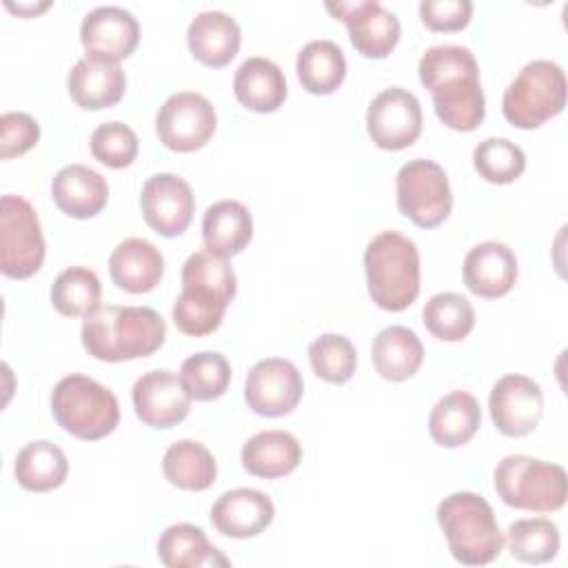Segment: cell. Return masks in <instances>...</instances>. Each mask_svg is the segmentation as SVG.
<instances>
[{"label":"cell","instance_id":"cell-1","mask_svg":"<svg viewBox=\"0 0 568 568\" xmlns=\"http://www.w3.org/2000/svg\"><path fill=\"white\" fill-rule=\"evenodd\" d=\"M419 82L430 91L437 118L453 131H475L486 115L479 67L468 47L437 44L419 58Z\"/></svg>","mask_w":568,"mask_h":568},{"label":"cell","instance_id":"cell-2","mask_svg":"<svg viewBox=\"0 0 568 568\" xmlns=\"http://www.w3.org/2000/svg\"><path fill=\"white\" fill-rule=\"evenodd\" d=\"M235 291V271L224 257L209 251L189 255L182 264V291L173 304L178 331L191 337H204L217 331Z\"/></svg>","mask_w":568,"mask_h":568},{"label":"cell","instance_id":"cell-3","mask_svg":"<svg viewBox=\"0 0 568 568\" xmlns=\"http://www.w3.org/2000/svg\"><path fill=\"white\" fill-rule=\"evenodd\" d=\"M166 337L162 315L149 306H98L82 322V346L100 362L153 355Z\"/></svg>","mask_w":568,"mask_h":568},{"label":"cell","instance_id":"cell-4","mask_svg":"<svg viewBox=\"0 0 568 568\" xmlns=\"http://www.w3.org/2000/svg\"><path fill=\"white\" fill-rule=\"evenodd\" d=\"M371 300L384 311L408 308L419 293V251L397 231H382L364 251Z\"/></svg>","mask_w":568,"mask_h":568},{"label":"cell","instance_id":"cell-5","mask_svg":"<svg viewBox=\"0 0 568 568\" xmlns=\"http://www.w3.org/2000/svg\"><path fill=\"white\" fill-rule=\"evenodd\" d=\"M437 521L450 555L464 566H486L504 548V535L493 506L477 493H453L437 506Z\"/></svg>","mask_w":568,"mask_h":568},{"label":"cell","instance_id":"cell-6","mask_svg":"<svg viewBox=\"0 0 568 568\" xmlns=\"http://www.w3.org/2000/svg\"><path fill=\"white\" fill-rule=\"evenodd\" d=\"M51 413L67 433L84 442L111 435L120 422L115 395L100 382L80 373L67 375L55 384Z\"/></svg>","mask_w":568,"mask_h":568},{"label":"cell","instance_id":"cell-7","mask_svg":"<svg viewBox=\"0 0 568 568\" xmlns=\"http://www.w3.org/2000/svg\"><path fill=\"white\" fill-rule=\"evenodd\" d=\"M495 490L510 508L552 513L566 504L568 479L559 464L530 455H508L495 468Z\"/></svg>","mask_w":568,"mask_h":568},{"label":"cell","instance_id":"cell-8","mask_svg":"<svg viewBox=\"0 0 568 568\" xmlns=\"http://www.w3.org/2000/svg\"><path fill=\"white\" fill-rule=\"evenodd\" d=\"M566 104V75L557 62L532 60L521 67L501 98L504 118L517 129H537Z\"/></svg>","mask_w":568,"mask_h":568},{"label":"cell","instance_id":"cell-9","mask_svg":"<svg viewBox=\"0 0 568 568\" xmlns=\"http://www.w3.org/2000/svg\"><path fill=\"white\" fill-rule=\"evenodd\" d=\"M44 262V237L36 209L20 195L0 200V271L13 280H27Z\"/></svg>","mask_w":568,"mask_h":568},{"label":"cell","instance_id":"cell-10","mask_svg":"<svg viewBox=\"0 0 568 568\" xmlns=\"http://www.w3.org/2000/svg\"><path fill=\"white\" fill-rule=\"evenodd\" d=\"M395 189L399 213L419 229L439 226L453 209L446 171L433 160L419 158L406 162L397 171Z\"/></svg>","mask_w":568,"mask_h":568},{"label":"cell","instance_id":"cell-11","mask_svg":"<svg viewBox=\"0 0 568 568\" xmlns=\"http://www.w3.org/2000/svg\"><path fill=\"white\" fill-rule=\"evenodd\" d=\"M215 126L217 115L213 104L195 91H178L169 95L155 115L160 142L178 153L202 149L213 138Z\"/></svg>","mask_w":568,"mask_h":568},{"label":"cell","instance_id":"cell-12","mask_svg":"<svg viewBox=\"0 0 568 568\" xmlns=\"http://www.w3.org/2000/svg\"><path fill=\"white\" fill-rule=\"evenodd\" d=\"M366 129L375 146L384 151H402L410 146L422 133L419 100L402 87L379 91L368 104Z\"/></svg>","mask_w":568,"mask_h":568},{"label":"cell","instance_id":"cell-13","mask_svg":"<svg viewBox=\"0 0 568 568\" xmlns=\"http://www.w3.org/2000/svg\"><path fill=\"white\" fill-rule=\"evenodd\" d=\"M304 382L293 362L282 357L260 359L246 375L244 399L262 417L288 415L302 399Z\"/></svg>","mask_w":568,"mask_h":568},{"label":"cell","instance_id":"cell-14","mask_svg":"<svg viewBox=\"0 0 568 568\" xmlns=\"http://www.w3.org/2000/svg\"><path fill=\"white\" fill-rule=\"evenodd\" d=\"M326 9L346 24L353 47L364 58L382 60L395 49L399 40V20L382 2H326Z\"/></svg>","mask_w":568,"mask_h":568},{"label":"cell","instance_id":"cell-15","mask_svg":"<svg viewBox=\"0 0 568 568\" xmlns=\"http://www.w3.org/2000/svg\"><path fill=\"white\" fill-rule=\"evenodd\" d=\"M140 209L146 224L158 235L175 237L191 224L195 197L184 178L175 173H155L142 186Z\"/></svg>","mask_w":568,"mask_h":568},{"label":"cell","instance_id":"cell-16","mask_svg":"<svg viewBox=\"0 0 568 568\" xmlns=\"http://www.w3.org/2000/svg\"><path fill=\"white\" fill-rule=\"evenodd\" d=\"M488 408L499 433L524 437L537 428L544 415V393L535 379L510 373L490 388Z\"/></svg>","mask_w":568,"mask_h":568},{"label":"cell","instance_id":"cell-17","mask_svg":"<svg viewBox=\"0 0 568 568\" xmlns=\"http://www.w3.org/2000/svg\"><path fill=\"white\" fill-rule=\"evenodd\" d=\"M135 415L151 428H173L191 408V397L171 371H149L133 384L131 390Z\"/></svg>","mask_w":568,"mask_h":568},{"label":"cell","instance_id":"cell-18","mask_svg":"<svg viewBox=\"0 0 568 568\" xmlns=\"http://www.w3.org/2000/svg\"><path fill=\"white\" fill-rule=\"evenodd\" d=\"M80 40L87 55L120 62L129 58L140 42V24L122 7H95L80 24Z\"/></svg>","mask_w":568,"mask_h":568},{"label":"cell","instance_id":"cell-19","mask_svg":"<svg viewBox=\"0 0 568 568\" xmlns=\"http://www.w3.org/2000/svg\"><path fill=\"white\" fill-rule=\"evenodd\" d=\"M275 517L271 497L257 488H233L222 493L211 508V524L233 539H248L264 532Z\"/></svg>","mask_w":568,"mask_h":568},{"label":"cell","instance_id":"cell-20","mask_svg":"<svg viewBox=\"0 0 568 568\" xmlns=\"http://www.w3.org/2000/svg\"><path fill=\"white\" fill-rule=\"evenodd\" d=\"M69 95L82 109L98 111L118 104L126 89V75L120 62L84 55L80 58L67 78Z\"/></svg>","mask_w":568,"mask_h":568},{"label":"cell","instance_id":"cell-21","mask_svg":"<svg viewBox=\"0 0 568 568\" xmlns=\"http://www.w3.org/2000/svg\"><path fill=\"white\" fill-rule=\"evenodd\" d=\"M462 271L470 293L495 300L513 288L517 280V257L501 242H481L466 253Z\"/></svg>","mask_w":568,"mask_h":568},{"label":"cell","instance_id":"cell-22","mask_svg":"<svg viewBox=\"0 0 568 568\" xmlns=\"http://www.w3.org/2000/svg\"><path fill=\"white\" fill-rule=\"evenodd\" d=\"M51 197L69 217L87 220L106 206L109 184L98 171L84 164H69L55 173L51 182Z\"/></svg>","mask_w":568,"mask_h":568},{"label":"cell","instance_id":"cell-23","mask_svg":"<svg viewBox=\"0 0 568 568\" xmlns=\"http://www.w3.org/2000/svg\"><path fill=\"white\" fill-rule=\"evenodd\" d=\"M109 273L118 288L126 293H149L162 280L164 257L149 240L129 237L113 248Z\"/></svg>","mask_w":568,"mask_h":568},{"label":"cell","instance_id":"cell-24","mask_svg":"<svg viewBox=\"0 0 568 568\" xmlns=\"http://www.w3.org/2000/svg\"><path fill=\"white\" fill-rule=\"evenodd\" d=\"M240 27L224 11L197 13L186 31V42L193 58L206 67H226L240 49Z\"/></svg>","mask_w":568,"mask_h":568},{"label":"cell","instance_id":"cell-25","mask_svg":"<svg viewBox=\"0 0 568 568\" xmlns=\"http://www.w3.org/2000/svg\"><path fill=\"white\" fill-rule=\"evenodd\" d=\"M233 93L242 106L255 113H273L286 98L282 69L268 58H246L233 75Z\"/></svg>","mask_w":568,"mask_h":568},{"label":"cell","instance_id":"cell-26","mask_svg":"<svg viewBox=\"0 0 568 568\" xmlns=\"http://www.w3.org/2000/svg\"><path fill=\"white\" fill-rule=\"evenodd\" d=\"M251 237L253 220L242 202L220 200L206 209L202 217V240L209 253L229 260L242 253Z\"/></svg>","mask_w":568,"mask_h":568},{"label":"cell","instance_id":"cell-27","mask_svg":"<svg viewBox=\"0 0 568 568\" xmlns=\"http://www.w3.org/2000/svg\"><path fill=\"white\" fill-rule=\"evenodd\" d=\"M481 424V408L475 395L466 390H453L437 399L428 415V433L435 444L444 448H457L473 439Z\"/></svg>","mask_w":568,"mask_h":568},{"label":"cell","instance_id":"cell-28","mask_svg":"<svg viewBox=\"0 0 568 568\" xmlns=\"http://www.w3.org/2000/svg\"><path fill=\"white\" fill-rule=\"evenodd\" d=\"M302 462V444L286 430H262L242 446V466L264 479L284 477Z\"/></svg>","mask_w":568,"mask_h":568},{"label":"cell","instance_id":"cell-29","mask_svg":"<svg viewBox=\"0 0 568 568\" xmlns=\"http://www.w3.org/2000/svg\"><path fill=\"white\" fill-rule=\"evenodd\" d=\"M375 371L388 382H404L417 373L424 359V346L415 331L406 326H386L371 346Z\"/></svg>","mask_w":568,"mask_h":568},{"label":"cell","instance_id":"cell-30","mask_svg":"<svg viewBox=\"0 0 568 568\" xmlns=\"http://www.w3.org/2000/svg\"><path fill=\"white\" fill-rule=\"evenodd\" d=\"M69 459L64 450L47 439L29 442L16 457L13 475L31 493H49L67 479Z\"/></svg>","mask_w":568,"mask_h":568},{"label":"cell","instance_id":"cell-31","mask_svg":"<svg viewBox=\"0 0 568 568\" xmlns=\"http://www.w3.org/2000/svg\"><path fill=\"white\" fill-rule=\"evenodd\" d=\"M162 473L169 484L182 490H206L217 477V464L211 450L195 439L173 442L162 457Z\"/></svg>","mask_w":568,"mask_h":568},{"label":"cell","instance_id":"cell-32","mask_svg":"<svg viewBox=\"0 0 568 568\" xmlns=\"http://www.w3.org/2000/svg\"><path fill=\"white\" fill-rule=\"evenodd\" d=\"M158 557L166 568L229 566V559L209 544L202 528L193 524H173L158 539Z\"/></svg>","mask_w":568,"mask_h":568},{"label":"cell","instance_id":"cell-33","mask_svg":"<svg viewBox=\"0 0 568 568\" xmlns=\"http://www.w3.org/2000/svg\"><path fill=\"white\" fill-rule=\"evenodd\" d=\"M295 69L308 93L328 95L346 78V58L333 40H311L297 53Z\"/></svg>","mask_w":568,"mask_h":568},{"label":"cell","instance_id":"cell-34","mask_svg":"<svg viewBox=\"0 0 568 568\" xmlns=\"http://www.w3.org/2000/svg\"><path fill=\"white\" fill-rule=\"evenodd\" d=\"M422 320L433 337L444 342H459L475 326V308L464 295L442 291L426 302Z\"/></svg>","mask_w":568,"mask_h":568},{"label":"cell","instance_id":"cell-35","mask_svg":"<svg viewBox=\"0 0 568 568\" xmlns=\"http://www.w3.org/2000/svg\"><path fill=\"white\" fill-rule=\"evenodd\" d=\"M100 297L102 284L87 266H69L51 284V302L67 317L89 315L100 306Z\"/></svg>","mask_w":568,"mask_h":568},{"label":"cell","instance_id":"cell-36","mask_svg":"<svg viewBox=\"0 0 568 568\" xmlns=\"http://www.w3.org/2000/svg\"><path fill=\"white\" fill-rule=\"evenodd\" d=\"M506 541L517 561L546 564L559 552V528L546 517L517 519L510 524Z\"/></svg>","mask_w":568,"mask_h":568},{"label":"cell","instance_id":"cell-37","mask_svg":"<svg viewBox=\"0 0 568 568\" xmlns=\"http://www.w3.org/2000/svg\"><path fill=\"white\" fill-rule=\"evenodd\" d=\"M180 379L191 399L211 402L226 393L231 382V364L224 355L213 351L195 353L182 362Z\"/></svg>","mask_w":568,"mask_h":568},{"label":"cell","instance_id":"cell-38","mask_svg":"<svg viewBox=\"0 0 568 568\" xmlns=\"http://www.w3.org/2000/svg\"><path fill=\"white\" fill-rule=\"evenodd\" d=\"M477 173L493 184L515 182L526 169V153L508 138H486L473 151Z\"/></svg>","mask_w":568,"mask_h":568},{"label":"cell","instance_id":"cell-39","mask_svg":"<svg viewBox=\"0 0 568 568\" xmlns=\"http://www.w3.org/2000/svg\"><path fill=\"white\" fill-rule=\"evenodd\" d=\"M308 362L313 373L324 382L344 384L355 373L357 353L348 337L337 333H324L311 342Z\"/></svg>","mask_w":568,"mask_h":568},{"label":"cell","instance_id":"cell-40","mask_svg":"<svg viewBox=\"0 0 568 568\" xmlns=\"http://www.w3.org/2000/svg\"><path fill=\"white\" fill-rule=\"evenodd\" d=\"M91 153L109 169H124L138 155V135L124 122H104L91 133Z\"/></svg>","mask_w":568,"mask_h":568},{"label":"cell","instance_id":"cell-41","mask_svg":"<svg viewBox=\"0 0 568 568\" xmlns=\"http://www.w3.org/2000/svg\"><path fill=\"white\" fill-rule=\"evenodd\" d=\"M40 140V124L24 111H7L0 115V158L9 160L27 153Z\"/></svg>","mask_w":568,"mask_h":568},{"label":"cell","instance_id":"cell-42","mask_svg":"<svg viewBox=\"0 0 568 568\" xmlns=\"http://www.w3.org/2000/svg\"><path fill=\"white\" fill-rule=\"evenodd\" d=\"M470 0H424L419 2L422 22L430 31H462L470 22Z\"/></svg>","mask_w":568,"mask_h":568},{"label":"cell","instance_id":"cell-43","mask_svg":"<svg viewBox=\"0 0 568 568\" xmlns=\"http://www.w3.org/2000/svg\"><path fill=\"white\" fill-rule=\"evenodd\" d=\"M51 2H44V4H11V2H7V9H11V11H18V13H22V16H31V13H38V11H44L47 7H49Z\"/></svg>","mask_w":568,"mask_h":568}]
</instances>
